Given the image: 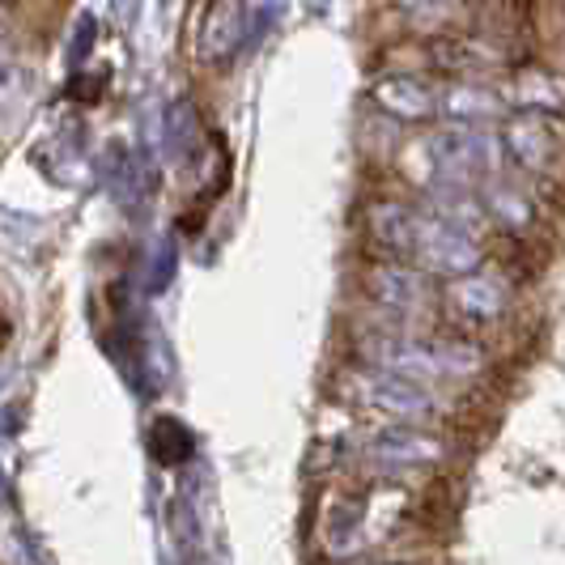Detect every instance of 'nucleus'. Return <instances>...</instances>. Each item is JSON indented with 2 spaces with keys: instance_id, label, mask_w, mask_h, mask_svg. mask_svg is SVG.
I'll return each instance as SVG.
<instances>
[{
  "instance_id": "412c9836",
  "label": "nucleus",
  "mask_w": 565,
  "mask_h": 565,
  "mask_svg": "<svg viewBox=\"0 0 565 565\" xmlns=\"http://www.w3.org/2000/svg\"><path fill=\"white\" fill-rule=\"evenodd\" d=\"M0 344H4V323H0Z\"/></svg>"
},
{
  "instance_id": "9d476101",
  "label": "nucleus",
  "mask_w": 565,
  "mask_h": 565,
  "mask_svg": "<svg viewBox=\"0 0 565 565\" xmlns=\"http://www.w3.org/2000/svg\"><path fill=\"white\" fill-rule=\"evenodd\" d=\"M425 209L413 200L383 196L370 200L366 209V234L379 255H399V259H413L417 252V234H422Z\"/></svg>"
},
{
  "instance_id": "6e6552de",
  "label": "nucleus",
  "mask_w": 565,
  "mask_h": 565,
  "mask_svg": "<svg viewBox=\"0 0 565 565\" xmlns=\"http://www.w3.org/2000/svg\"><path fill=\"white\" fill-rule=\"evenodd\" d=\"M498 141L519 170L544 174V170H553L557 153H562V128H557V115L507 111L498 124Z\"/></svg>"
},
{
  "instance_id": "aec40b11",
  "label": "nucleus",
  "mask_w": 565,
  "mask_h": 565,
  "mask_svg": "<svg viewBox=\"0 0 565 565\" xmlns=\"http://www.w3.org/2000/svg\"><path fill=\"white\" fill-rule=\"evenodd\" d=\"M9 4H18V0H0V9H9Z\"/></svg>"
},
{
  "instance_id": "f3484780",
  "label": "nucleus",
  "mask_w": 565,
  "mask_h": 565,
  "mask_svg": "<svg viewBox=\"0 0 565 565\" xmlns=\"http://www.w3.org/2000/svg\"><path fill=\"white\" fill-rule=\"evenodd\" d=\"M396 4V13L404 22H413V26H443L447 18H451L455 0H392Z\"/></svg>"
},
{
  "instance_id": "0eeeda50",
  "label": "nucleus",
  "mask_w": 565,
  "mask_h": 565,
  "mask_svg": "<svg viewBox=\"0 0 565 565\" xmlns=\"http://www.w3.org/2000/svg\"><path fill=\"white\" fill-rule=\"evenodd\" d=\"M438 307H447V315H455L468 328H484L498 323L510 311V281L498 268H472L463 277H451L438 294Z\"/></svg>"
},
{
  "instance_id": "f257e3e1",
  "label": "nucleus",
  "mask_w": 565,
  "mask_h": 565,
  "mask_svg": "<svg viewBox=\"0 0 565 565\" xmlns=\"http://www.w3.org/2000/svg\"><path fill=\"white\" fill-rule=\"evenodd\" d=\"M358 362L417 379L429 387H447V383H463V379L481 374L484 353L481 344H472L468 337H429L422 328L383 323L358 340Z\"/></svg>"
},
{
  "instance_id": "39448f33",
  "label": "nucleus",
  "mask_w": 565,
  "mask_h": 565,
  "mask_svg": "<svg viewBox=\"0 0 565 565\" xmlns=\"http://www.w3.org/2000/svg\"><path fill=\"white\" fill-rule=\"evenodd\" d=\"M370 468L392 472V477H413V472H429L447 459V438L429 425L417 422H387L379 425L362 447Z\"/></svg>"
},
{
  "instance_id": "ddd939ff",
  "label": "nucleus",
  "mask_w": 565,
  "mask_h": 565,
  "mask_svg": "<svg viewBox=\"0 0 565 565\" xmlns=\"http://www.w3.org/2000/svg\"><path fill=\"white\" fill-rule=\"evenodd\" d=\"M238 39H243V0H209L196 26V56L222 64L238 47Z\"/></svg>"
},
{
  "instance_id": "1a4fd4ad",
  "label": "nucleus",
  "mask_w": 565,
  "mask_h": 565,
  "mask_svg": "<svg viewBox=\"0 0 565 565\" xmlns=\"http://www.w3.org/2000/svg\"><path fill=\"white\" fill-rule=\"evenodd\" d=\"M366 103L396 124H429L438 119V85L417 73H383L366 85Z\"/></svg>"
},
{
  "instance_id": "4468645a",
  "label": "nucleus",
  "mask_w": 565,
  "mask_h": 565,
  "mask_svg": "<svg viewBox=\"0 0 565 565\" xmlns=\"http://www.w3.org/2000/svg\"><path fill=\"white\" fill-rule=\"evenodd\" d=\"M481 196H484V209H489V222H493V226L527 230L532 226V217H536V209H532L527 192H519V188L507 183V179H489Z\"/></svg>"
},
{
  "instance_id": "20e7f679",
  "label": "nucleus",
  "mask_w": 565,
  "mask_h": 565,
  "mask_svg": "<svg viewBox=\"0 0 565 565\" xmlns=\"http://www.w3.org/2000/svg\"><path fill=\"white\" fill-rule=\"evenodd\" d=\"M399 523H404V498L399 493L370 489V493L340 498L332 519H328V548H332V557H362L366 548L396 536Z\"/></svg>"
},
{
  "instance_id": "2eb2a0df",
  "label": "nucleus",
  "mask_w": 565,
  "mask_h": 565,
  "mask_svg": "<svg viewBox=\"0 0 565 565\" xmlns=\"http://www.w3.org/2000/svg\"><path fill=\"white\" fill-rule=\"evenodd\" d=\"M434 64L447 73H477V68L498 64V52L477 34H447L434 43Z\"/></svg>"
},
{
  "instance_id": "9b49d317",
  "label": "nucleus",
  "mask_w": 565,
  "mask_h": 565,
  "mask_svg": "<svg viewBox=\"0 0 565 565\" xmlns=\"http://www.w3.org/2000/svg\"><path fill=\"white\" fill-rule=\"evenodd\" d=\"M438 115H443L447 124H477V128H489V124H502L507 103H502V89H498V85L472 82V77H455V82L438 85Z\"/></svg>"
},
{
  "instance_id": "423d86ee",
  "label": "nucleus",
  "mask_w": 565,
  "mask_h": 565,
  "mask_svg": "<svg viewBox=\"0 0 565 565\" xmlns=\"http://www.w3.org/2000/svg\"><path fill=\"white\" fill-rule=\"evenodd\" d=\"M413 259L422 264L429 277L451 281V277H463V273L481 268L484 252H481V238H472L468 230L451 226V222H443L438 213H429V209H425L422 234H417V252H413Z\"/></svg>"
},
{
  "instance_id": "7ed1b4c3",
  "label": "nucleus",
  "mask_w": 565,
  "mask_h": 565,
  "mask_svg": "<svg viewBox=\"0 0 565 565\" xmlns=\"http://www.w3.org/2000/svg\"><path fill=\"white\" fill-rule=\"evenodd\" d=\"M344 396L353 399L358 408L374 413V417H387V422L434 425L443 417V408H447L438 387L404 379V374H392V370L362 366V362L353 370H344Z\"/></svg>"
},
{
  "instance_id": "dca6fc26",
  "label": "nucleus",
  "mask_w": 565,
  "mask_h": 565,
  "mask_svg": "<svg viewBox=\"0 0 565 565\" xmlns=\"http://www.w3.org/2000/svg\"><path fill=\"white\" fill-rule=\"evenodd\" d=\"M30 94V68L22 56H13L9 47H0V111L22 107Z\"/></svg>"
},
{
  "instance_id": "a211bd4d",
  "label": "nucleus",
  "mask_w": 565,
  "mask_h": 565,
  "mask_svg": "<svg viewBox=\"0 0 565 565\" xmlns=\"http://www.w3.org/2000/svg\"><path fill=\"white\" fill-rule=\"evenodd\" d=\"M459 9H472V4H484V0H455Z\"/></svg>"
},
{
  "instance_id": "f03ea898",
  "label": "nucleus",
  "mask_w": 565,
  "mask_h": 565,
  "mask_svg": "<svg viewBox=\"0 0 565 565\" xmlns=\"http://www.w3.org/2000/svg\"><path fill=\"white\" fill-rule=\"evenodd\" d=\"M358 289H362L370 307L396 328H417L422 319L438 311V285L417 259L374 255L362 264Z\"/></svg>"
},
{
  "instance_id": "6ab92c4d",
  "label": "nucleus",
  "mask_w": 565,
  "mask_h": 565,
  "mask_svg": "<svg viewBox=\"0 0 565 565\" xmlns=\"http://www.w3.org/2000/svg\"><path fill=\"white\" fill-rule=\"evenodd\" d=\"M370 565H417V562H370Z\"/></svg>"
},
{
  "instance_id": "f8f14e48",
  "label": "nucleus",
  "mask_w": 565,
  "mask_h": 565,
  "mask_svg": "<svg viewBox=\"0 0 565 565\" xmlns=\"http://www.w3.org/2000/svg\"><path fill=\"white\" fill-rule=\"evenodd\" d=\"M498 89H502L507 111L565 115V73H553V68H519Z\"/></svg>"
}]
</instances>
